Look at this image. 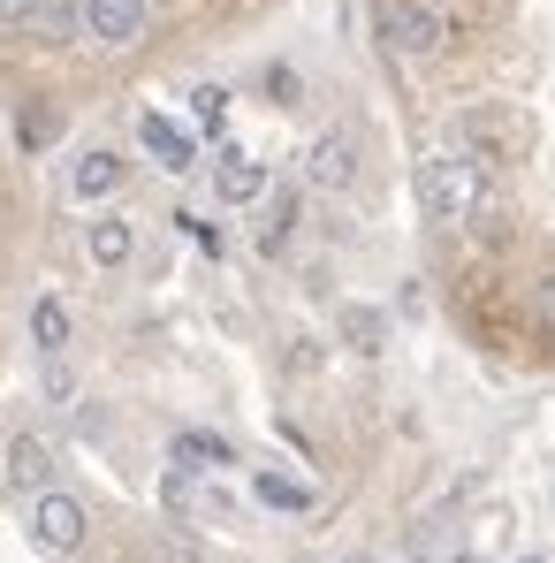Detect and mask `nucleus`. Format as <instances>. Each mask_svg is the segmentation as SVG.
<instances>
[{
    "mask_svg": "<svg viewBox=\"0 0 555 563\" xmlns=\"http://www.w3.org/2000/svg\"><path fill=\"white\" fill-rule=\"evenodd\" d=\"M373 38L388 62H442L449 54V23L434 0H373Z\"/></svg>",
    "mask_w": 555,
    "mask_h": 563,
    "instance_id": "nucleus-1",
    "label": "nucleus"
},
{
    "mask_svg": "<svg viewBox=\"0 0 555 563\" xmlns=\"http://www.w3.org/2000/svg\"><path fill=\"white\" fill-rule=\"evenodd\" d=\"M449 145H457L464 161H518L525 153V114L510 107V99H471L457 107V122H449Z\"/></svg>",
    "mask_w": 555,
    "mask_h": 563,
    "instance_id": "nucleus-2",
    "label": "nucleus"
},
{
    "mask_svg": "<svg viewBox=\"0 0 555 563\" xmlns=\"http://www.w3.org/2000/svg\"><path fill=\"white\" fill-rule=\"evenodd\" d=\"M479 190H487V168L464 161L457 145H434V153L419 161V206H426L434 221H464V213L479 206Z\"/></svg>",
    "mask_w": 555,
    "mask_h": 563,
    "instance_id": "nucleus-3",
    "label": "nucleus"
},
{
    "mask_svg": "<svg viewBox=\"0 0 555 563\" xmlns=\"http://www.w3.org/2000/svg\"><path fill=\"white\" fill-rule=\"evenodd\" d=\"M85 526H92L85 503L62 495V487H46V495L31 503V541H38L46 556H77V549H85Z\"/></svg>",
    "mask_w": 555,
    "mask_h": 563,
    "instance_id": "nucleus-4",
    "label": "nucleus"
},
{
    "mask_svg": "<svg viewBox=\"0 0 555 563\" xmlns=\"http://www.w3.org/2000/svg\"><path fill=\"white\" fill-rule=\"evenodd\" d=\"M304 184L312 190H351L358 184V137L351 130H320L304 153Z\"/></svg>",
    "mask_w": 555,
    "mask_h": 563,
    "instance_id": "nucleus-5",
    "label": "nucleus"
},
{
    "mask_svg": "<svg viewBox=\"0 0 555 563\" xmlns=\"http://www.w3.org/2000/svg\"><path fill=\"white\" fill-rule=\"evenodd\" d=\"M137 145H145V153H153V161H160L168 176H184V168H198V137H190L184 122H168V114H153V107L137 114Z\"/></svg>",
    "mask_w": 555,
    "mask_h": 563,
    "instance_id": "nucleus-6",
    "label": "nucleus"
},
{
    "mask_svg": "<svg viewBox=\"0 0 555 563\" xmlns=\"http://www.w3.org/2000/svg\"><path fill=\"white\" fill-rule=\"evenodd\" d=\"M8 487H23V495H46V487H54V442H46V434H15V442H8Z\"/></svg>",
    "mask_w": 555,
    "mask_h": 563,
    "instance_id": "nucleus-7",
    "label": "nucleus"
},
{
    "mask_svg": "<svg viewBox=\"0 0 555 563\" xmlns=\"http://www.w3.org/2000/svg\"><path fill=\"white\" fill-rule=\"evenodd\" d=\"M213 198H221V206H252V198H267V161H252V153H221V161H213Z\"/></svg>",
    "mask_w": 555,
    "mask_h": 563,
    "instance_id": "nucleus-8",
    "label": "nucleus"
},
{
    "mask_svg": "<svg viewBox=\"0 0 555 563\" xmlns=\"http://www.w3.org/2000/svg\"><path fill=\"white\" fill-rule=\"evenodd\" d=\"M114 190H122V153L92 145V153L69 168V198H77V206H99V198H114Z\"/></svg>",
    "mask_w": 555,
    "mask_h": 563,
    "instance_id": "nucleus-9",
    "label": "nucleus"
},
{
    "mask_svg": "<svg viewBox=\"0 0 555 563\" xmlns=\"http://www.w3.org/2000/svg\"><path fill=\"white\" fill-rule=\"evenodd\" d=\"M85 252H92V267H130V252H137V229H130L122 213H99L92 229H85Z\"/></svg>",
    "mask_w": 555,
    "mask_h": 563,
    "instance_id": "nucleus-10",
    "label": "nucleus"
},
{
    "mask_svg": "<svg viewBox=\"0 0 555 563\" xmlns=\"http://www.w3.org/2000/svg\"><path fill=\"white\" fill-rule=\"evenodd\" d=\"M168 465H176V472H221V465H236V450H229L221 434H176Z\"/></svg>",
    "mask_w": 555,
    "mask_h": 563,
    "instance_id": "nucleus-11",
    "label": "nucleus"
},
{
    "mask_svg": "<svg viewBox=\"0 0 555 563\" xmlns=\"http://www.w3.org/2000/svg\"><path fill=\"white\" fill-rule=\"evenodd\" d=\"M31 343H38V358H62L69 351V305L62 297H38L31 305Z\"/></svg>",
    "mask_w": 555,
    "mask_h": 563,
    "instance_id": "nucleus-12",
    "label": "nucleus"
},
{
    "mask_svg": "<svg viewBox=\"0 0 555 563\" xmlns=\"http://www.w3.org/2000/svg\"><path fill=\"white\" fill-rule=\"evenodd\" d=\"M252 495H259L267 510H312V487L289 479V472H252Z\"/></svg>",
    "mask_w": 555,
    "mask_h": 563,
    "instance_id": "nucleus-13",
    "label": "nucleus"
},
{
    "mask_svg": "<svg viewBox=\"0 0 555 563\" xmlns=\"http://www.w3.org/2000/svg\"><path fill=\"white\" fill-rule=\"evenodd\" d=\"M289 229H297V198L275 190V206H267V221H259V252H281V244H289Z\"/></svg>",
    "mask_w": 555,
    "mask_h": 563,
    "instance_id": "nucleus-14",
    "label": "nucleus"
},
{
    "mask_svg": "<svg viewBox=\"0 0 555 563\" xmlns=\"http://www.w3.org/2000/svg\"><path fill=\"white\" fill-rule=\"evenodd\" d=\"M343 335H351V351H380L388 320H380V312H366V305H351V312H343Z\"/></svg>",
    "mask_w": 555,
    "mask_h": 563,
    "instance_id": "nucleus-15",
    "label": "nucleus"
},
{
    "mask_svg": "<svg viewBox=\"0 0 555 563\" xmlns=\"http://www.w3.org/2000/svg\"><path fill=\"white\" fill-rule=\"evenodd\" d=\"M15 145H23V153L54 145V114H46V107H23V114H15Z\"/></svg>",
    "mask_w": 555,
    "mask_h": 563,
    "instance_id": "nucleus-16",
    "label": "nucleus"
},
{
    "mask_svg": "<svg viewBox=\"0 0 555 563\" xmlns=\"http://www.w3.org/2000/svg\"><path fill=\"white\" fill-rule=\"evenodd\" d=\"M190 114H198V130H221V122H229V92H221V85H198V92H190Z\"/></svg>",
    "mask_w": 555,
    "mask_h": 563,
    "instance_id": "nucleus-17",
    "label": "nucleus"
},
{
    "mask_svg": "<svg viewBox=\"0 0 555 563\" xmlns=\"http://www.w3.org/2000/svg\"><path fill=\"white\" fill-rule=\"evenodd\" d=\"M176 221H184V236L198 244V252H213V260H221V229H213V221H198V213H176Z\"/></svg>",
    "mask_w": 555,
    "mask_h": 563,
    "instance_id": "nucleus-18",
    "label": "nucleus"
},
{
    "mask_svg": "<svg viewBox=\"0 0 555 563\" xmlns=\"http://www.w3.org/2000/svg\"><path fill=\"white\" fill-rule=\"evenodd\" d=\"M46 396H54V404H69V396H77V374H69V358H46Z\"/></svg>",
    "mask_w": 555,
    "mask_h": 563,
    "instance_id": "nucleus-19",
    "label": "nucleus"
},
{
    "mask_svg": "<svg viewBox=\"0 0 555 563\" xmlns=\"http://www.w3.org/2000/svg\"><path fill=\"white\" fill-rule=\"evenodd\" d=\"M533 312H541V320H548V328H555V267H548V275H541V282H533Z\"/></svg>",
    "mask_w": 555,
    "mask_h": 563,
    "instance_id": "nucleus-20",
    "label": "nucleus"
},
{
    "mask_svg": "<svg viewBox=\"0 0 555 563\" xmlns=\"http://www.w3.org/2000/svg\"><path fill=\"white\" fill-rule=\"evenodd\" d=\"M153 563H198V556H190V549H160Z\"/></svg>",
    "mask_w": 555,
    "mask_h": 563,
    "instance_id": "nucleus-21",
    "label": "nucleus"
},
{
    "mask_svg": "<svg viewBox=\"0 0 555 563\" xmlns=\"http://www.w3.org/2000/svg\"><path fill=\"white\" fill-rule=\"evenodd\" d=\"M518 563H541V556H518Z\"/></svg>",
    "mask_w": 555,
    "mask_h": 563,
    "instance_id": "nucleus-22",
    "label": "nucleus"
},
{
    "mask_svg": "<svg viewBox=\"0 0 555 563\" xmlns=\"http://www.w3.org/2000/svg\"><path fill=\"white\" fill-rule=\"evenodd\" d=\"M351 563H358V556H351Z\"/></svg>",
    "mask_w": 555,
    "mask_h": 563,
    "instance_id": "nucleus-23",
    "label": "nucleus"
}]
</instances>
